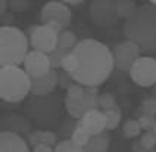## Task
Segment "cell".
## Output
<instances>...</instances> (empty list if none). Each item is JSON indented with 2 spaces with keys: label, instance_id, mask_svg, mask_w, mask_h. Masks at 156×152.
<instances>
[{
  "label": "cell",
  "instance_id": "cell-1",
  "mask_svg": "<svg viewBox=\"0 0 156 152\" xmlns=\"http://www.w3.org/2000/svg\"><path fill=\"white\" fill-rule=\"evenodd\" d=\"M72 52L77 55L80 67L71 77L75 83H80L83 86L99 87L102 83L108 80V77L115 68L112 49H109L99 40H80L78 45L72 49Z\"/></svg>",
  "mask_w": 156,
  "mask_h": 152
},
{
  "label": "cell",
  "instance_id": "cell-2",
  "mask_svg": "<svg viewBox=\"0 0 156 152\" xmlns=\"http://www.w3.org/2000/svg\"><path fill=\"white\" fill-rule=\"evenodd\" d=\"M124 36L144 53L156 52V8L150 3L140 5L134 15L124 22Z\"/></svg>",
  "mask_w": 156,
  "mask_h": 152
},
{
  "label": "cell",
  "instance_id": "cell-3",
  "mask_svg": "<svg viewBox=\"0 0 156 152\" xmlns=\"http://www.w3.org/2000/svg\"><path fill=\"white\" fill-rule=\"evenodd\" d=\"M30 38L22 30L12 25L0 28V63L2 67H21L30 53Z\"/></svg>",
  "mask_w": 156,
  "mask_h": 152
},
{
  "label": "cell",
  "instance_id": "cell-4",
  "mask_svg": "<svg viewBox=\"0 0 156 152\" xmlns=\"http://www.w3.org/2000/svg\"><path fill=\"white\" fill-rule=\"evenodd\" d=\"M31 92V77L21 67L0 68V96L6 102H21Z\"/></svg>",
  "mask_w": 156,
  "mask_h": 152
},
{
  "label": "cell",
  "instance_id": "cell-5",
  "mask_svg": "<svg viewBox=\"0 0 156 152\" xmlns=\"http://www.w3.org/2000/svg\"><path fill=\"white\" fill-rule=\"evenodd\" d=\"M88 16L97 27H112L118 22V2L116 0H93L90 3Z\"/></svg>",
  "mask_w": 156,
  "mask_h": 152
},
{
  "label": "cell",
  "instance_id": "cell-6",
  "mask_svg": "<svg viewBox=\"0 0 156 152\" xmlns=\"http://www.w3.org/2000/svg\"><path fill=\"white\" fill-rule=\"evenodd\" d=\"M25 34L30 38V45L33 47V50L49 55L58 47V37H59V34H56L53 30H50L44 24L30 27L27 30Z\"/></svg>",
  "mask_w": 156,
  "mask_h": 152
},
{
  "label": "cell",
  "instance_id": "cell-7",
  "mask_svg": "<svg viewBox=\"0 0 156 152\" xmlns=\"http://www.w3.org/2000/svg\"><path fill=\"white\" fill-rule=\"evenodd\" d=\"M131 80L140 87H153L156 84V59L144 55L134 62L130 71Z\"/></svg>",
  "mask_w": 156,
  "mask_h": 152
},
{
  "label": "cell",
  "instance_id": "cell-8",
  "mask_svg": "<svg viewBox=\"0 0 156 152\" xmlns=\"http://www.w3.org/2000/svg\"><path fill=\"white\" fill-rule=\"evenodd\" d=\"M140 47L130 40H124L113 46L112 55L115 68L119 71H130L134 62L140 58Z\"/></svg>",
  "mask_w": 156,
  "mask_h": 152
},
{
  "label": "cell",
  "instance_id": "cell-9",
  "mask_svg": "<svg viewBox=\"0 0 156 152\" xmlns=\"http://www.w3.org/2000/svg\"><path fill=\"white\" fill-rule=\"evenodd\" d=\"M40 21L41 24L56 22L66 30L72 21V12L63 2H47L40 10Z\"/></svg>",
  "mask_w": 156,
  "mask_h": 152
},
{
  "label": "cell",
  "instance_id": "cell-10",
  "mask_svg": "<svg viewBox=\"0 0 156 152\" xmlns=\"http://www.w3.org/2000/svg\"><path fill=\"white\" fill-rule=\"evenodd\" d=\"M24 70L31 78L43 77L44 74L52 71L49 55L43 53V52H37V50H31L24 61Z\"/></svg>",
  "mask_w": 156,
  "mask_h": 152
},
{
  "label": "cell",
  "instance_id": "cell-11",
  "mask_svg": "<svg viewBox=\"0 0 156 152\" xmlns=\"http://www.w3.org/2000/svg\"><path fill=\"white\" fill-rule=\"evenodd\" d=\"M78 124L84 127L91 136H97V134L105 133L106 130V117L102 109H91L86 112L81 117V120L78 121Z\"/></svg>",
  "mask_w": 156,
  "mask_h": 152
},
{
  "label": "cell",
  "instance_id": "cell-12",
  "mask_svg": "<svg viewBox=\"0 0 156 152\" xmlns=\"http://www.w3.org/2000/svg\"><path fill=\"white\" fill-rule=\"evenodd\" d=\"M59 84V72L52 70L43 77L31 78V93L35 96H46L52 93Z\"/></svg>",
  "mask_w": 156,
  "mask_h": 152
},
{
  "label": "cell",
  "instance_id": "cell-13",
  "mask_svg": "<svg viewBox=\"0 0 156 152\" xmlns=\"http://www.w3.org/2000/svg\"><path fill=\"white\" fill-rule=\"evenodd\" d=\"M0 152H30V146L18 133L3 130L0 133Z\"/></svg>",
  "mask_w": 156,
  "mask_h": 152
},
{
  "label": "cell",
  "instance_id": "cell-14",
  "mask_svg": "<svg viewBox=\"0 0 156 152\" xmlns=\"http://www.w3.org/2000/svg\"><path fill=\"white\" fill-rule=\"evenodd\" d=\"M109 145H111V136L105 132L97 136H91V139L84 146V152H108Z\"/></svg>",
  "mask_w": 156,
  "mask_h": 152
},
{
  "label": "cell",
  "instance_id": "cell-15",
  "mask_svg": "<svg viewBox=\"0 0 156 152\" xmlns=\"http://www.w3.org/2000/svg\"><path fill=\"white\" fill-rule=\"evenodd\" d=\"M99 87L94 86H86V93H84V108H86V112L91 111V109H97L99 108Z\"/></svg>",
  "mask_w": 156,
  "mask_h": 152
},
{
  "label": "cell",
  "instance_id": "cell-16",
  "mask_svg": "<svg viewBox=\"0 0 156 152\" xmlns=\"http://www.w3.org/2000/svg\"><path fill=\"white\" fill-rule=\"evenodd\" d=\"M65 108L66 112L69 114L72 118H77L78 121L81 120V117L86 114V108H84V102L81 99H65Z\"/></svg>",
  "mask_w": 156,
  "mask_h": 152
},
{
  "label": "cell",
  "instance_id": "cell-17",
  "mask_svg": "<svg viewBox=\"0 0 156 152\" xmlns=\"http://www.w3.org/2000/svg\"><path fill=\"white\" fill-rule=\"evenodd\" d=\"M78 45V40H77V36L69 31V30H65L62 31L59 37H58V47L65 50V52H71L75 46Z\"/></svg>",
  "mask_w": 156,
  "mask_h": 152
},
{
  "label": "cell",
  "instance_id": "cell-18",
  "mask_svg": "<svg viewBox=\"0 0 156 152\" xmlns=\"http://www.w3.org/2000/svg\"><path fill=\"white\" fill-rule=\"evenodd\" d=\"M122 134L127 137V139H134V137H139L141 134V127H140L139 120L136 118H130L127 120L124 125H122Z\"/></svg>",
  "mask_w": 156,
  "mask_h": 152
},
{
  "label": "cell",
  "instance_id": "cell-19",
  "mask_svg": "<svg viewBox=\"0 0 156 152\" xmlns=\"http://www.w3.org/2000/svg\"><path fill=\"white\" fill-rule=\"evenodd\" d=\"M137 8L139 6L133 0H118V15H119V18L125 19V21L134 15Z\"/></svg>",
  "mask_w": 156,
  "mask_h": 152
},
{
  "label": "cell",
  "instance_id": "cell-20",
  "mask_svg": "<svg viewBox=\"0 0 156 152\" xmlns=\"http://www.w3.org/2000/svg\"><path fill=\"white\" fill-rule=\"evenodd\" d=\"M78 67H80V61H78L77 55L74 53L72 50H71V52H68V53L63 56L62 63H61V68L66 72V74L72 75V74L78 70Z\"/></svg>",
  "mask_w": 156,
  "mask_h": 152
},
{
  "label": "cell",
  "instance_id": "cell-21",
  "mask_svg": "<svg viewBox=\"0 0 156 152\" xmlns=\"http://www.w3.org/2000/svg\"><path fill=\"white\" fill-rule=\"evenodd\" d=\"M105 117H106V130H113L116 128L119 123H121V108L115 107L112 109H108L105 111Z\"/></svg>",
  "mask_w": 156,
  "mask_h": 152
},
{
  "label": "cell",
  "instance_id": "cell-22",
  "mask_svg": "<svg viewBox=\"0 0 156 152\" xmlns=\"http://www.w3.org/2000/svg\"><path fill=\"white\" fill-rule=\"evenodd\" d=\"M90 139H91V134L88 133L84 127H81L80 124L75 125V128H74L72 133H71V140L74 143H77L78 146H83V148L88 143Z\"/></svg>",
  "mask_w": 156,
  "mask_h": 152
},
{
  "label": "cell",
  "instance_id": "cell-23",
  "mask_svg": "<svg viewBox=\"0 0 156 152\" xmlns=\"http://www.w3.org/2000/svg\"><path fill=\"white\" fill-rule=\"evenodd\" d=\"M55 152H84V148L78 146L77 143H74L71 139H65L55 146Z\"/></svg>",
  "mask_w": 156,
  "mask_h": 152
},
{
  "label": "cell",
  "instance_id": "cell-24",
  "mask_svg": "<svg viewBox=\"0 0 156 152\" xmlns=\"http://www.w3.org/2000/svg\"><path fill=\"white\" fill-rule=\"evenodd\" d=\"M115 107H118V105H116V99H115L112 93H109V92L100 93V96H99V109H102L105 112V111L112 109Z\"/></svg>",
  "mask_w": 156,
  "mask_h": 152
},
{
  "label": "cell",
  "instance_id": "cell-25",
  "mask_svg": "<svg viewBox=\"0 0 156 152\" xmlns=\"http://www.w3.org/2000/svg\"><path fill=\"white\" fill-rule=\"evenodd\" d=\"M140 111H141L143 115L156 117V99L153 96L143 99L141 103H140Z\"/></svg>",
  "mask_w": 156,
  "mask_h": 152
},
{
  "label": "cell",
  "instance_id": "cell-26",
  "mask_svg": "<svg viewBox=\"0 0 156 152\" xmlns=\"http://www.w3.org/2000/svg\"><path fill=\"white\" fill-rule=\"evenodd\" d=\"M84 93H86V86L80 84V83H72L69 87L66 89V98L71 99H84Z\"/></svg>",
  "mask_w": 156,
  "mask_h": 152
},
{
  "label": "cell",
  "instance_id": "cell-27",
  "mask_svg": "<svg viewBox=\"0 0 156 152\" xmlns=\"http://www.w3.org/2000/svg\"><path fill=\"white\" fill-rule=\"evenodd\" d=\"M66 53H68V52L62 50V49H59V47H56L52 53H49V61H50V67H52V70L56 71L58 68H61L62 59H63V56H65Z\"/></svg>",
  "mask_w": 156,
  "mask_h": 152
},
{
  "label": "cell",
  "instance_id": "cell-28",
  "mask_svg": "<svg viewBox=\"0 0 156 152\" xmlns=\"http://www.w3.org/2000/svg\"><path fill=\"white\" fill-rule=\"evenodd\" d=\"M140 145L146 149L147 152H150L153 148L156 146V136L152 132H144V133L140 136Z\"/></svg>",
  "mask_w": 156,
  "mask_h": 152
},
{
  "label": "cell",
  "instance_id": "cell-29",
  "mask_svg": "<svg viewBox=\"0 0 156 152\" xmlns=\"http://www.w3.org/2000/svg\"><path fill=\"white\" fill-rule=\"evenodd\" d=\"M38 139H40V143H44V145H49V146H56L58 145V137L56 134L50 132V130H38Z\"/></svg>",
  "mask_w": 156,
  "mask_h": 152
},
{
  "label": "cell",
  "instance_id": "cell-30",
  "mask_svg": "<svg viewBox=\"0 0 156 152\" xmlns=\"http://www.w3.org/2000/svg\"><path fill=\"white\" fill-rule=\"evenodd\" d=\"M8 5L10 10H13V12H25L31 8L30 0H9Z\"/></svg>",
  "mask_w": 156,
  "mask_h": 152
},
{
  "label": "cell",
  "instance_id": "cell-31",
  "mask_svg": "<svg viewBox=\"0 0 156 152\" xmlns=\"http://www.w3.org/2000/svg\"><path fill=\"white\" fill-rule=\"evenodd\" d=\"M140 123V127H141V130H144V132H150L152 128H153V125L156 124V117H150V115H141L137 118Z\"/></svg>",
  "mask_w": 156,
  "mask_h": 152
},
{
  "label": "cell",
  "instance_id": "cell-32",
  "mask_svg": "<svg viewBox=\"0 0 156 152\" xmlns=\"http://www.w3.org/2000/svg\"><path fill=\"white\" fill-rule=\"evenodd\" d=\"M33 152H55L52 146H49V145H44V143H40V145H37L35 148H33Z\"/></svg>",
  "mask_w": 156,
  "mask_h": 152
},
{
  "label": "cell",
  "instance_id": "cell-33",
  "mask_svg": "<svg viewBox=\"0 0 156 152\" xmlns=\"http://www.w3.org/2000/svg\"><path fill=\"white\" fill-rule=\"evenodd\" d=\"M65 74H66L65 71L62 72V74H59V84H61L62 87H66V89H68L71 84H72V83H75V81H69L66 77H65Z\"/></svg>",
  "mask_w": 156,
  "mask_h": 152
},
{
  "label": "cell",
  "instance_id": "cell-34",
  "mask_svg": "<svg viewBox=\"0 0 156 152\" xmlns=\"http://www.w3.org/2000/svg\"><path fill=\"white\" fill-rule=\"evenodd\" d=\"M63 3H65L68 8H75V6H81V5H84L86 2H84V0H63Z\"/></svg>",
  "mask_w": 156,
  "mask_h": 152
},
{
  "label": "cell",
  "instance_id": "cell-35",
  "mask_svg": "<svg viewBox=\"0 0 156 152\" xmlns=\"http://www.w3.org/2000/svg\"><path fill=\"white\" fill-rule=\"evenodd\" d=\"M131 151L133 152H147L141 145H140L139 140H136V142H133V145H131Z\"/></svg>",
  "mask_w": 156,
  "mask_h": 152
},
{
  "label": "cell",
  "instance_id": "cell-36",
  "mask_svg": "<svg viewBox=\"0 0 156 152\" xmlns=\"http://www.w3.org/2000/svg\"><path fill=\"white\" fill-rule=\"evenodd\" d=\"M6 6H9L8 0H0V15H5L6 13Z\"/></svg>",
  "mask_w": 156,
  "mask_h": 152
},
{
  "label": "cell",
  "instance_id": "cell-37",
  "mask_svg": "<svg viewBox=\"0 0 156 152\" xmlns=\"http://www.w3.org/2000/svg\"><path fill=\"white\" fill-rule=\"evenodd\" d=\"M152 96H153V98L156 99V84L153 86V89H152Z\"/></svg>",
  "mask_w": 156,
  "mask_h": 152
},
{
  "label": "cell",
  "instance_id": "cell-38",
  "mask_svg": "<svg viewBox=\"0 0 156 152\" xmlns=\"http://www.w3.org/2000/svg\"><path fill=\"white\" fill-rule=\"evenodd\" d=\"M150 132H152V133H153V134H155V136H156V124L153 125V128H152V130H150Z\"/></svg>",
  "mask_w": 156,
  "mask_h": 152
},
{
  "label": "cell",
  "instance_id": "cell-39",
  "mask_svg": "<svg viewBox=\"0 0 156 152\" xmlns=\"http://www.w3.org/2000/svg\"><path fill=\"white\" fill-rule=\"evenodd\" d=\"M149 3H150V5H153V6H155V8H156V0H150Z\"/></svg>",
  "mask_w": 156,
  "mask_h": 152
}]
</instances>
